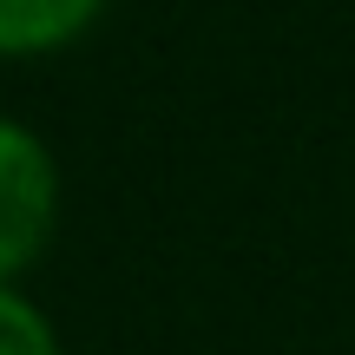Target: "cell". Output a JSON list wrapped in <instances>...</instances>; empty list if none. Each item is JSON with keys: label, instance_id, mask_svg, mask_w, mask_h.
I'll return each mask as SVG.
<instances>
[{"label": "cell", "instance_id": "6da1fadb", "mask_svg": "<svg viewBox=\"0 0 355 355\" xmlns=\"http://www.w3.org/2000/svg\"><path fill=\"white\" fill-rule=\"evenodd\" d=\"M53 230V165L20 125H0V277L20 270Z\"/></svg>", "mask_w": 355, "mask_h": 355}, {"label": "cell", "instance_id": "7a4b0ae2", "mask_svg": "<svg viewBox=\"0 0 355 355\" xmlns=\"http://www.w3.org/2000/svg\"><path fill=\"white\" fill-rule=\"evenodd\" d=\"M99 0H0V53L53 46V40L79 33Z\"/></svg>", "mask_w": 355, "mask_h": 355}, {"label": "cell", "instance_id": "3957f363", "mask_svg": "<svg viewBox=\"0 0 355 355\" xmlns=\"http://www.w3.org/2000/svg\"><path fill=\"white\" fill-rule=\"evenodd\" d=\"M0 355H53V329L7 290H0Z\"/></svg>", "mask_w": 355, "mask_h": 355}]
</instances>
